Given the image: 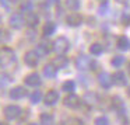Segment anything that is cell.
Listing matches in <instances>:
<instances>
[{
	"label": "cell",
	"mask_w": 130,
	"mask_h": 125,
	"mask_svg": "<svg viewBox=\"0 0 130 125\" xmlns=\"http://www.w3.org/2000/svg\"><path fill=\"white\" fill-rule=\"evenodd\" d=\"M15 60V54L11 48L3 46L0 48V66L2 68H7V66L13 65Z\"/></svg>",
	"instance_id": "6da1fadb"
},
{
	"label": "cell",
	"mask_w": 130,
	"mask_h": 125,
	"mask_svg": "<svg viewBox=\"0 0 130 125\" xmlns=\"http://www.w3.org/2000/svg\"><path fill=\"white\" fill-rule=\"evenodd\" d=\"M69 48H70V42H69V40L66 37H57L53 41V44H52V49L59 55L66 54L69 51Z\"/></svg>",
	"instance_id": "7a4b0ae2"
},
{
	"label": "cell",
	"mask_w": 130,
	"mask_h": 125,
	"mask_svg": "<svg viewBox=\"0 0 130 125\" xmlns=\"http://www.w3.org/2000/svg\"><path fill=\"white\" fill-rule=\"evenodd\" d=\"M96 63L91 59L90 56H85V55H80L76 59V68L78 70H88V69H95Z\"/></svg>",
	"instance_id": "3957f363"
},
{
	"label": "cell",
	"mask_w": 130,
	"mask_h": 125,
	"mask_svg": "<svg viewBox=\"0 0 130 125\" xmlns=\"http://www.w3.org/2000/svg\"><path fill=\"white\" fill-rule=\"evenodd\" d=\"M21 114V108L18 105H7L4 108V117L7 119H15L18 118Z\"/></svg>",
	"instance_id": "277c9868"
},
{
	"label": "cell",
	"mask_w": 130,
	"mask_h": 125,
	"mask_svg": "<svg viewBox=\"0 0 130 125\" xmlns=\"http://www.w3.org/2000/svg\"><path fill=\"white\" fill-rule=\"evenodd\" d=\"M24 62L28 66H31V68H35L38 65V62H39V55H38V52L28 51L25 54V56H24Z\"/></svg>",
	"instance_id": "5b68a950"
},
{
	"label": "cell",
	"mask_w": 130,
	"mask_h": 125,
	"mask_svg": "<svg viewBox=\"0 0 130 125\" xmlns=\"http://www.w3.org/2000/svg\"><path fill=\"white\" fill-rule=\"evenodd\" d=\"M10 26L13 27L14 30H20V28H23V26H24V16L23 14H20V13H14V14L10 17Z\"/></svg>",
	"instance_id": "8992f818"
},
{
	"label": "cell",
	"mask_w": 130,
	"mask_h": 125,
	"mask_svg": "<svg viewBox=\"0 0 130 125\" xmlns=\"http://www.w3.org/2000/svg\"><path fill=\"white\" fill-rule=\"evenodd\" d=\"M98 83L104 89H109L110 86H112V83H113L112 76H110L108 72H101V73L98 74Z\"/></svg>",
	"instance_id": "52a82bcc"
},
{
	"label": "cell",
	"mask_w": 130,
	"mask_h": 125,
	"mask_svg": "<svg viewBox=\"0 0 130 125\" xmlns=\"http://www.w3.org/2000/svg\"><path fill=\"white\" fill-rule=\"evenodd\" d=\"M63 103H64L66 107L69 108H77L80 105V97L76 96V94H69L67 97H64V100H63Z\"/></svg>",
	"instance_id": "ba28073f"
},
{
	"label": "cell",
	"mask_w": 130,
	"mask_h": 125,
	"mask_svg": "<svg viewBox=\"0 0 130 125\" xmlns=\"http://www.w3.org/2000/svg\"><path fill=\"white\" fill-rule=\"evenodd\" d=\"M66 21H67V24L70 27H78V26L83 24V17L78 14V13H71L70 16H67Z\"/></svg>",
	"instance_id": "9c48e42d"
},
{
	"label": "cell",
	"mask_w": 130,
	"mask_h": 125,
	"mask_svg": "<svg viewBox=\"0 0 130 125\" xmlns=\"http://www.w3.org/2000/svg\"><path fill=\"white\" fill-rule=\"evenodd\" d=\"M24 80H25V84L29 86V87H38V86L41 84V77H39V74H38V73L28 74Z\"/></svg>",
	"instance_id": "30bf717a"
},
{
	"label": "cell",
	"mask_w": 130,
	"mask_h": 125,
	"mask_svg": "<svg viewBox=\"0 0 130 125\" xmlns=\"http://www.w3.org/2000/svg\"><path fill=\"white\" fill-rule=\"evenodd\" d=\"M43 100H45L46 105H55L57 101H59V93H57L56 90H51V91L46 93V96H45Z\"/></svg>",
	"instance_id": "8fae6325"
},
{
	"label": "cell",
	"mask_w": 130,
	"mask_h": 125,
	"mask_svg": "<svg viewBox=\"0 0 130 125\" xmlns=\"http://www.w3.org/2000/svg\"><path fill=\"white\" fill-rule=\"evenodd\" d=\"M112 80L113 83H115L116 86H120V87H123V86L127 84V79H126V74L123 73V72L118 70L115 74L112 76Z\"/></svg>",
	"instance_id": "7c38bea8"
},
{
	"label": "cell",
	"mask_w": 130,
	"mask_h": 125,
	"mask_svg": "<svg viewBox=\"0 0 130 125\" xmlns=\"http://www.w3.org/2000/svg\"><path fill=\"white\" fill-rule=\"evenodd\" d=\"M67 63H69V59L66 56H63V55H59V56H56L53 60H52V65H53V68H56V69L66 68Z\"/></svg>",
	"instance_id": "4fadbf2b"
},
{
	"label": "cell",
	"mask_w": 130,
	"mask_h": 125,
	"mask_svg": "<svg viewBox=\"0 0 130 125\" xmlns=\"http://www.w3.org/2000/svg\"><path fill=\"white\" fill-rule=\"evenodd\" d=\"M25 96H27V90L24 87H14L10 90V97L13 100H20Z\"/></svg>",
	"instance_id": "5bb4252c"
},
{
	"label": "cell",
	"mask_w": 130,
	"mask_h": 125,
	"mask_svg": "<svg viewBox=\"0 0 130 125\" xmlns=\"http://www.w3.org/2000/svg\"><path fill=\"white\" fill-rule=\"evenodd\" d=\"M24 21H25V23L28 24L29 27H35L38 23H39V18H38V16L35 14V13H32V11H27L25 17H24Z\"/></svg>",
	"instance_id": "9a60e30c"
},
{
	"label": "cell",
	"mask_w": 130,
	"mask_h": 125,
	"mask_svg": "<svg viewBox=\"0 0 130 125\" xmlns=\"http://www.w3.org/2000/svg\"><path fill=\"white\" fill-rule=\"evenodd\" d=\"M52 51V44L49 41H42V42L38 45V52L41 55H48Z\"/></svg>",
	"instance_id": "2e32d148"
},
{
	"label": "cell",
	"mask_w": 130,
	"mask_h": 125,
	"mask_svg": "<svg viewBox=\"0 0 130 125\" xmlns=\"http://www.w3.org/2000/svg\"><path fill=\"white\" fill-rule=\"evenodd\" d=\"M116 45H118V48L120 49V51H127V49L130 48V41L127 37H119L118 38V42H116Z\"/></svg>",
	"instance_id": "e0dca14e"
},
{
	"label": "cell",
	"mask_w": 130,
	"mask_h": 125,
	"mask_svg": "<svg viewBox=\"0 0 130 125\" xmlns=\"http://www.w3.org/2000/svg\"><path fill=\"white\" fill-rule=\"evenodd\" d=\"M84 101L87 103L88 105H95L96 103H98V96H96L95 93H92V91H87L84 96Z\"/></svg>",
	"instance_id": "ac0fdd59"
},
{
	"label": "cell",
	"mask_w": 130,
	"mask_h": 125,
	"mask_svg": "<svg viewBox=\"0 0 130 125\" xmlns=\"http://www.w3.org/2000/svg\"><path fill=\"white\" fill-rule=\"evenodd\" d=\"M43 35L45 37H49V35H52L55 31H56V24L53 23V21H48V23L43 26Z\"/></svg>",
	"instance_id": "d6986e66"
},
{
	"label": "cell",
	"mask_w": 130,
	"mask_h": 125,
	"mask_svg": "<svg viewBox=\"0 0 130 125\" xmlns=\"http://www.w3.org/2000/svg\"><path fill=\"white\" fill-rule=\"evenodd\" d=\"M39 121H41V125H53V117H52L51 114H48V112L41 114Z\"/></svg>",
	"instance_id": "ffe728a7"
},
{
	"label": "cell",
	"mask_w": 130,
	"mask_h": 125,
	"mask_svg": "<svg viewBox=\"0 0 130 125\" xmlns=\"http://www.w3.org/2000/svg\"><path fill=\"white\" fill-rule=\"evenodd\" d=\"M66 7L71 11H76V10L80 9V0H66Z\"/></svg>",
	"instance_id": "44dd1931"
},
{
	"label": "cell",
	"mask_w": 130,
	"mask_h": 125,
	"mask_svg": "<svg viewBox=\"0 0 130 125\" xmlns=\"http://www.w3.org/2000/svg\"><path fill=\"white\" fill-rule=\"evenodd\" d=\"M90 52L92 55H101L102 52H104V46H102L101 44L95 42V44H92V45L90 46Z\"/></svg>",
	"instance_id": "7402d4cb"
},
{
	"label": "cell",
	"mask_w": 130,
	"mask_h": 125,
	"mask_svg": "<svg viewBox=\"0 0 130 125\" xmlns=\"http://www.w3.org/2000/svg\"><path fill=\"white\" fill-rule=\"evenodd\" d=\"M43 74H45L46 77H53L55 74H56V68H53V65H46L45 68H43Z\"/></svg>",
	"instance_id": "603a6c76"
},
{
	"label": "cell",
	"mask_w": 130,
	"mask_h": 125,
	"mask_svg": "<svg viewBox=\"0 0 130 125\" xmlns=\"http://www.w3.org/2000/svg\"><path fill=\"white\" fill-rule=\"evenodd\" d=\"M74 89H76V83L71 82V80L64 82V83H63V86H62V90H63V91H67V93H71Z\"/></svg>",
	"instance_id": "cb8c5ba5"
},
{
	"label": "cell",
	"mask_w": 130,
	"mask_h": 125,
	"mask_svg": "<svg viewBox=\"0 0 130 125\" xmlns=\"http://www.w3.org/2000/svg\"><path fill=\"white\" fill-rule=\"evenodd\" d=\"M110 63H112V66H115V68H120V66L124 63V56H120V55L113 56L112 60H110Z\"/></svg>",
	"instance_id": "d4e9b609"
},
{
	"label": "cell",
	"mask_w": 130,
	"mask_h": 125,
	"mask_svg": "<svg viewBox=\"0 0 130 125\" xmlns=\"http://www.w3.org/2000/svg\"><path fill=\"white\" fill-rule=\"evenodd\" d=\"M29 98H31V103H32V104H38V103L42 100V93H41L39 90H35L34 93L31 94V97H29Z\"/></svg>",
	"instance_id": "484cf974"
},
{
	"label": "cell",
	"mask_w": 130,
	"mask_h": 125,
	"mask_svg": "<svg viewBox=\"0 0 130 125\" xmlns=\"http://www.w3.org/2000/svg\"><path fill=\"white\" fill-rule=\"evenodd\" d=\"M95 125H109V119L105 115H101L98 118H95Z\"/></svg>",
	"instance_id": "4316f807"
},
{
	"label": "cell",
	"mask_w": 130,
	"mask_h": 125,
	"mask_svg": "<svg viewBox=\"0 0 130 125\" xmlns=\"http://www.w3.org/2000/svg\"><path fill=\"white\" fill-rule=\"evenodd\" d=\"M64 125H81V121L78 118H67L64 121Z\"/></svg>",
	"instance_id": "83f0119b"
},
{
	"label": "cell",
	"mask_w": 130,
	"mask_h": 125,
	"mask_svg": "<svg viewBox=\"0 0 130 125\" xmlns=\"http://www.w3.org/2000/svg\"><path fill=\"white\" fill-rule=\"evenodd\" d=\"M113 105H115L119 111H120V108L123 110V103H122V100L119 98V97H113Z\"/></svg>",
	"instance_id": "f1b7e54d"
},
{
	"label": "cell",
	"mask_w": 130,
	"mask_h": 125,
	"mask_svg": "<svg viewBox=\"0 0 130 125\" xmlns=\"http://www.w3.org/2000/svg\"><path fill=\"white\" fill-rule=\"evenodd\" d=\"M116 2H118V3H120V4H124V3H127L129 0H116Z\"/></svg>",
	"instance_id": "f546056e"
},
{
	"label": "cell",
	"mask_w": 130,
	"mask_h": 125,
	"mask_svg": "<svg viewBox=\"0 0 130 125\" xmlns=\"http://www.w3.org/2000/svg\"><path fill=\"white\" fill-rule=\"evenodd\" d=\"M49 3H53V4H56V3H59V0H48Z\"/></svg>",
	"instance_id": "4dcf8cb0"
},
{
	"label": "cell",
	"mask_w": 130,
	"mask_h": 125,
	"mask_svg": "<svg viewBox=\"0 0 130 125\" xmlns=\"http://www.w3.org/2000/svg\"><path fill=\"white\" fill-rule=\"evenodd\" d=\"M10 3H17V2H20V0H9Z\"/></svg>",
	"instance_id": "1f68e13d"
},
{
	"label": "cell",
	"mask_w": 130,
	"mask_h": 125,
	"mask_svg": "<svg viewBox=\"0 0 130 125\" xmlns=\"http://www.w3.org/2000/svg\"><path fill=\"white\" fill-rule=\"evenodd\" d=\"M127 72H129V74H130V62H129V65H127Z\"/></svg>",
	"instance_id": "d6a6232c"
},
{
	"label": "cell",
	"mask_w": 130,
	"mask_h": 125,
	"mask_svg": "<svg viewBox=\"0 0 130 125\" xmlns=\"http://www.w3.org/2000/svg\"><path fill=\"white\" fill-rule=\"evenodd\" d=\"M127 94H129V96H130V87H129V90H127Z\"/></svg>",
	"instance_id": "836d02e7"
},
{
	"label": "cell",
	"mask_w": 130,
	"mask_h": 125,
	"mask_svg": "<svg viewBox=\"0 0 130 125\" xmlns=\"http://www.w3.org/2000/svg\"><path fill=\"white\" fill-rule=\"evenodd\" d=\"M0 125H7V124H4V122H0Z\"/></svg>",
	"instance_id": "e575fe53"
},
{
	"label": "cell",
	"mask_w": 130,
	"mask_h": 125,
	"mask_svg": "<svg viewBox=\"0 0 130 125\" xmlns=\"http://www.w3.org/2000/svg\"><path fill=\"white\" fill-rule=\"evenodd\" d=\"M28 125H37V124H28Z\"/></svg>",
	"instance_id": "d590c367"
}]
</instances>
